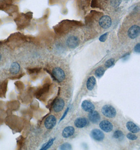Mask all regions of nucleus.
<instances>
[{
    "label": "nucleus",
    "mask_w": 140,
    "mask_h": 150,
    "mask_svg": "<svg viewBox=\"0 0 140 150\" xmlns=\"http://www.w3.org/2000/svg\"><path fill=\"white\" fill-rule=\"evenodd\" d=\"M101 112L104 117L107 118H113L117 115V111L111 105H105L101 109Z\"/></svg>",
    "instance_id": "f257e3e1"
},
{
    "label": "nucleus",
    "mask_w": 140,
    "mask_h": 150,
    "mask_svg": "<svg viewBox=\"0 0 140 150\" xmlns=\"http://www.w3.org/2000/svg\"><path fill=\"white\" fill-rule=\"evenodd\" d=\"M52 76L59 82H62L65 79L66 74L64 71L59 67H56L52 71Z\"/></svg>",
    "instance_id": "f03ea898"
},
{
    "label": "nucleus",
    "mask_w": 140,
    "mask_h": 150,
    "mask_svg": "<svg viewBox=\"0 0 140 150\" xmlns=\"http://www.w3.org/2000/svg\"><path fill=\"white\" fill-rule=\"evenodd\" d=\"M140 33V27L138 25H133L127 30V35L131 40L137 39Z\"/></svg>",
    "instance_id": "7ed1b4c3"
},
{
    "label": "nucleus",
    "mask_w": 140,
    "mask_h": 150,
    "mask_svg": "<svg viewBox=\"0 0 140 150\" xmlns=\"http://www.w3.org/2000/svg\"><path fill=\"white\" fill-rule=\"evenodd\" d=\"M66 43L69 48L75 49L78 46L80 43V40L76 35H70L67 39Z\"/></svg>",
    "instance_id": "20e7f679"
},
{
    "label": "nucleus",
    "mask_w": 140,
    "mask_h": 150,
    "mask_svg": "<svg viewBox=\"0 0 140 150\" xmlns=\"http://www.w3.org/2000/svg\"><path fill=\"white\" fill-rule=\"evenodd\" d=\"M65 105V101L62 98H58L53 104L52 109L55 113H59L64 109Z\"/></svg>",
    "instance_id": "39448f33"
},
{
    "label": "nucleus",
    "mask_w": 140,
    "mask_h": 150,
    "mask_svg": "<svg viewBox=\"0 0 140 150\" xmlns=\"http://www.w3.org/2000/svg\"><path fill=\"white\" fill-rule=\"evenodd\" d=\"M99 25L104 29H107L111 27L112 25V20L110 17L107 15H104L101 17L99 21Z\"/></svg>",
    "instance_id": "423d86ee"
},
{
    "label": "nucleus",
    "mask_w": 140,
    "mask_h": 150,
    "mask_svg": "<svg viewBox=\"0 0 140 150\" xmlns=\"http://www.w3.org/2000/svg\"><path fill=\"white\" fill-rule=\"evenodd\" d=\"M57 122V119L56 117L53 115H50L46 119L44 125L47 129L51 130L55 126Z\"/></svg>",
    "instance_id": "0eeeda50"
},
{
    "label": "nucleus",
    "mask_w": 140,
    "mask_h": 150,
    "mask_svg": "<svg viewBox=\"0 0 140 150\" xmlns=\"http://www.w3.org/2000/svg\"><path fill=\"white\" fill-rule=\"evenodd\" d=\"M99 127H100L101 130L105 132H110L113 129V124L107 120H103L100 122Z\"/></svg>",
    "instance_id": "6e6552de"
},
{
    "label": "nucleus",
    "mask_w": 140,
    "mask_h": 150,
    "mask_svg": "<svg viewBox=\"0 0 140 150\" xmlns=\"http://www.w3.org/2000/svg\"><path fill=\"white\" fill-rule=\"evenodd\" d=\"M91 136L93 139L97 141H101L104 139V132L100 130L95 129L92 130L91 132Z\"/></svg>",
    "instance_id": "1a4fd4ad"
},
{
    "label": "nucleus",
    "mask_w": 140,
    "mask_h": 150,
    "mask_svg": "<svg viewBox=\"0 0 140 150\" xmlns=\"http://www.w3.org/2000/svg\"><path fill=\"white\" fill-rule=\"evenodd\" d=\"M88 118L91 122L94 124L98 123L101 120V117L100 114L95 110L91 112H89L88 114Z\"/></svg>",
    "instance_id": "9d476101"
},
{
    "label": "nucleus",
    "mask_w": 140,
    "mask_h": 150,
    "mask_svg": "<svg viewBox=\"0 0 140 150\" xmlns=\"http://www.w3.org/2000/svg\"><path fill=\"white\" fill-rule=\"evenodd\" d=\"M75 127L78 128H83L87 127L89 124L88 119L86 117H78L75 121Z\"/></svg>",
    "instance_id": "9b49d317"
},
{
    "label": "nucleus",
    "mask_w": 140,
    "mask_h": 150,
    "mask_svg": "<svg viewBox=\"0 0 140 150\" xmlns=\"http://www.w3.org/2000/svg\"><path fill=\"white\" fill-rule=\"evenodd\" d=\"M82 107L83 110L87 112H91L95 110V107L94 105L91 103L90 101L85 100L82 102Z\"/></svg>",
    "instance_id": "f8f14e48"
},
{
    "label": "nucleus",
    "mask_w": 140,
    "mask_h": 150,
    "mask_svg": "<svg viewBox=\"0 0 140 150\" xmlns=\"http://www.w3.org/2000/svg\"><path fill=\"white\" fill-rule=\"evenodd\" d=\"M75 133V129L72 127H67L62 132V135L64 138H69Z\"/></svg>",
    "instance_id": "ddd939ff"
},
{
    "label": "nucleus",
    "mask_w": 140,
    "mask_h": 150,
    "mask_svg": "<svg viewBox=\"0 0 140 150\" xmlns=\"http://www.w3.org/2000/svg\"><path fill=\"white\" fill-rule=\"evenodd\" d=\"M126 127L127 130L132 133H137L139 132L140 131L139 127H138L137 124L131 121L127 122L126 124Z\"/></svg>",
    "instance_id": "4468645a"
},
{
    "label": "nucleus",
    "mask_w": 140,
    "mask_h": 150,
    "mask_svg": "<svg viewBox=\"0 0 140 150\" xmlns=\"http://www.w3.org/2000/svg\"><path fill=\"white\" fill-rule=\"evenodd\" d=\"M96 84V80L95 77L92 76L89 77L86 83V87L89 91H92L95 88Z\"/></svg>",
    "instance_id": "2eb2a0df"
},
{
    "label": "nucleus",
    "mask_w": 140,
    "mask_h": 150,
    "mask_svg": "<svg viewBox=\"0 0 140 150\" xmlns=\"http://www.w3.org/2000/svg\"><path fill=\"white\" fill-rule=\"evenodd\" d=\"M20 68L21 67H20L19 64L17 62H13V63H12V64L11 65V67H10V73L13 75L17 74L19 72Z\"/></svg>",
    "instance_id": "dca6fc26"
},
{
    "label": "nucleus",
    "mask_w": 140,
    "mask_h": 150,
    "mask_svg": "<svg viewBox=\"0 0 140 150\" xmlns=\"http://www.w3.org/2000/svg\"><path fill=\"white\" fill-rule=\"evenodd\" d=\"M105 72V69L103 67H99L95 71V75L98 77H102Z\"/></svg>",
    "instance_id": "f3484780"
},
{
    "label": "nucleus",
    "mask_w": 140,
    "mask_h": 150,
    "mask_svg": "<svg viewBox=\"0 0 140 150\" xmlns=\"http://www.w3.org/2000/svg\"><path fill=\"white\" fill-rule=\"evenodd\" d=\"M54 140H55L54 139H50L48 142L46 143L45 144L43 145V146H42V147L41 148L40 150H46L50 148V147L52 145V144H53V143H54Z\"/></svg>",
    "instance_id": "a211bd4d"
},
{
    "label": "nucleus",
    "mask_w": 140,
    "mask_h": 150,
    "mask_svg": "<svg viewBox=\"0 0 140 150\" xmlns=\"http://www.w3.org/2000/svg\"><path fill=\"white\" fill-rule=\"evenodd\" d=\"M123 133L121 130H116L113 135V137L116 139H121L123 137Z\"/></svg>",
    "instance_id": "6ab92c4d"
},
{
    "label": "nucleus",
    "mask_w": 140,
    "mask_h": 150,
    "mask_svg": "<svg viewBox=\"0 0 140 150\" xmlns=\"http://www.w3.org/2000/svg\"><path fill=\"white\" fill-rule=\"evenodd\" d=\"M49 85H45L43 88H42L41 90H39V92L38 93V97H40L41 95H42V94L45 93V92H47L48 90H49Z\"/></svg>",
    "instance_id": "aec40b11"
},
{
    "label": "nucleus",
    "mask_w": 140,
    "mask_h": 150,
    "mask_svg": "<svg viewBox=\"0 0 140 150\" xmlns=\"http://www.w3.org/2000/svg\"><path fill=\"white\" fill-rule=\"evenodd\" d=\"M121 2L122 0H111L110 4L111 6L113 7H117L120 5Z\"/></svg>",
    "instance_id": "412c9836"
},
{
    "label": "nucleus",
    "mask_w": 140,
    "mask_h": 150,
    "mask_svg": "<svg viewBox=\"0 0 140 150\" xmlns=\"http://www.w3.org/2000/svg\"><path fill=\"white\" fill-rule=\"evenodd\" d=\"M114 63V60L113 59H110L109 60H107L105 63V67L107 68L111 67L113 65Z\"/></svg>",
    "instance_id": "4be33fe9"
},
{
    "label": "nucleus",
    "mask_w": 140,
    "mask_h": 150,
    "mask_svg": "<svg viewBox=\"0 0 140 150\" xmlns=\"http://www.w3.org/2000/svg\"><path fill=\"white\" fill-rule=\"evenodd\" d=\"M72 149V145L68 143L63 144L60 147V150H69Z\"/></svg>",
    "instance_id": "5701e85b"
},
{
    "label": "nucleus",
    "mask_w": 140,
    "mask_h": 150,
    "mask_svg": "<svg viewBox=\"0 0 140 150\" xmlns=\"http://www.w3.org/2000/svg\"><path fill=\"white\" fill-rule=\"evenodd\" d=\"M127 137L128 139L132 140V141L136 140L137 139V135L134 134L132 133H131V132L127 134Z\"/></svg>",
    "instance_id": "b1692460"
},
{
    "label": "nucleus",
    "mask_w": 140,
    "mask_h": 150,
    "mask_svg": "<svg viewBox=\"0 0 140 150\" xmlns=\"http://www.w3.org/2000/svg\"><path fill=\"white\" fill-rule=\"evenodd\" d=\"M107 35H108V32L102 34L101 37H100V38H99L100 41H101L102 42H105V40H107Z\"/></svg>",
    "instance_id": "393cba45"
},
{
    "label": "nucleus",
    "mask_w": 140,
    "mask_h": 150,
    "mask_svg": "<svg viewBox=\"0 0 140 150\" xmlns=\"http://www.w3.org/2000/svg\"><path fill=\"white\" fill-rule=\"evenodd\" d=\"M135 51L136 52L140 53V43L137 44V45H136V46L135 47Z\"/></svg>",
    "instance_id": "a878e982"
},
{
    "label": "nucleus",
    "mask_w": 140,
    "mask_h": 150,
    "mask_svg": "<svg viewBox=\"0 0 140 150\" xmlns=\"http://www.w3.org/2000/svg\"><path fill=\"white\" fill-rule=\"evenodd\" d=\"M69 108H68L67 109V110L66 111L65 113V114H64V115H63V117H62V120L64 118V117H65L66 115V113H67V112H68V111Z\"/></svg>",
    "instance_id": "bb28decb"
}]
</instances>
